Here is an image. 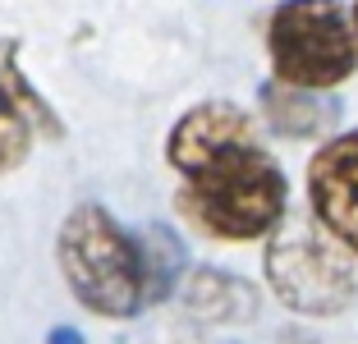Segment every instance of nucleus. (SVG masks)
Instances as JSON below:
<instances>
[{
    "instance_id": "obj_3",
    "label": "nucleus",
    "mask_w": 358,
    "mask_h": 344,
    "mask_svg": "<svg viewBox=\"0 0 358 344\" xmlns=\"http://www.w3.org/2000/svg\"><path fill=\"white\" fill-rule=\"evenodd\" d=\"M266 280L285 308L303 317H336L358 299L354 252L317 216H280L266 243Z\"/></svg>"
},
{
    "instance_id": "obj_1",
    "label": "nucleus",
    "mask_w": 358,
    "mask_h": 344,
    "mask_svg": "<svg viewBox=\"0 0 358 344\" xmlns=\"http://www.w3.org/2000/svg\"><path fill=\"white\" fill-rule=\"evenodd\" d=\"M179 175H184L179 211L211 239H262L285 216L289 188H285L280 166L257 147V134L216 147Z\"/></svg>"
},
{
    "instance_id": "obj_2",
    "label": "nucleus",
    "mask_w": 358,
    "mask_h": 344,
    "mask_svg": "<svg viewBox=\"0 0 358 344\" xmlns=\"http://www.w3.org/2000/svg\"><path fill=\"white\" fill-rule=\"evenodd\" d=\"M60 271L74 289V299L96 317H129L148 308L143 299V257L138 239H129L115 216L96 202L69 211L60 225Z\"/></svg>"
},
{
    "instance_id": "obj_5",
    "label": "nucleus",
    "mask_w": 358,
    "mask_h": 344,
    "mask_svg": "<svg viewBox=\"0 0 358 344\" xmlns=\"http://www.w3.org/2000/svg\"><path fill=\"white\" fill-rule=\"evenodd\" d=\"M313 216L358 257V134L327 143L308 166Z\"/></svg>"
},
{
    "instance_id": "obj_4",
    "label": "nucleus",
    "mask_w": 358,
    "mask_h": 344,
    "mask_svg": "<svg viewBox=\"0 0 358 344\" xmlns=\"http://www.w3.org/2000/svg\"><path fill=\"white\" fill-rule=\"evenodd\" d=\"M266 51L280 83L294 87H336L358 64L354 19L336 0H285L266 23Z\"/></svg>"
},
{
    "instance_id": "obj_8",
    "label": "nucleus",
    "mask_w": 358,
    "mask_h": 344,
    "mask_svg": "<svg viewBox=\"0 0 358 344\" xmlns=\"http://www.w3.org/2000/svg\"><path fill=\"white\" fill-rule=\"evenodd\" d=\"M299 92H308V87H294V83H280V87H266V120H271L280 134H313L322 120H327V110L317 101H308V96H299Z\"/></svg>"
},
{
    "instance_id": "obj_9",
    "label": "nucleus",
    "mask_w": 358,
    "mask_h": 344,
    "mask_svg": "<svg viewBox=\"0 0 358 344\" xmlns=\"http://www.w3.org/2000/svg\"><path fill=\"white\" fill-rule=\"evenodd\" d=\"M32 147V115L23 110V101L0 83V175L23 166Z\"/></svg>"
},
{
    "instance_id": "obj_10",
    "label": "nucleus",
    "mask_w": 358,
    "mask_h": 344,
    "mask_svg": "<svg viewBox=\"0 0 358 344\" xmlns=\"http://www.w3.org/2000/svg\"><path fill=\"white\" fill-rule=\"evenodd\" d=\"M46 344H83V335L69 331V326H55V331L46 335Z\"/></svg>"
},
{
    "instance_id": "obj_6",
    "label": "nucleus",
    "mask_w": 358,
    "mask_h": 344,
    "mask_svg": "<svg viewBox=\"0 0 358 344\" xmlns=\"http://www.w3.org/2000/svg\"><path fill=\"white\" fill-rule=\"evenodd\" d=\"M134 239H138V257H143V299L161 303L170 289H175L179 271H184V248H179V239L166 225L138 229Z\"/></svg>"
},
{
    "instance_id": "obj_11",
    "label": "nucleus",
    "mask_w": 358,
    "mask_h": 344,
    "mask_svg": "<svg viewBox=\"0 0 358 344\" xmlns=\"http://www.w3.org/2000/svg\"><path fill=\"white\" fill-rule=\"evenodd\" d=\"M349 19H354V32H358V0H354V10H349Z\"/></svg>"
},
{
    "instance_id": "obj_7",
    "label": "nucleus",
    "mask_w": 358,
    "mask_h": 344,
    "mask_svg": "<svg viewBox=\"0 0 358 344\" xmlns=\"http://www.w3.org/2000/svg\"><path fill=\"white\" fill-rule=\"evenodd\" d=\"M189 308L202 317H243L248 308H253V299H248V289H243L234 275H216V271H198L189 280Z\"/></svg>"
}]
</instances>
